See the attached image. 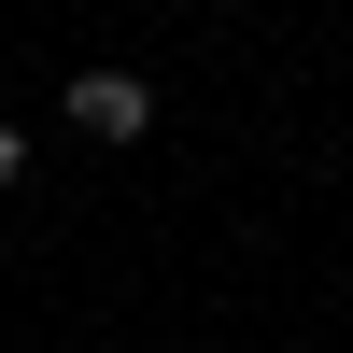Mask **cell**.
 Here are the masks:
<instances>
[{
  "label": "cell",
  "mask_w": 353,
  "mask_h": 353,
  "mask_svg": "<svg viewBox=\"0 0 353 353\" xmlns=\"http://www.w3.org/2000/svg\"><path fill=\"white\" fill-rule=\"evenodd\" d=\"M57 113H71L85 141H141V128H156V85H141V71H71Z\"/></svg>",
  "instance_id": "obj_1"
},
{
  "label": "cell",
  "mask_w": 353,
  "mask_h": 353,
  "mask_svg": "<svg viewBox=\"0 0 353 353\" xmlns=\"http://www.w3.org/2000/svg\"><path fill=\"white\" fill-rule=\"evenodd\" d=\"M0 184H28V128H14V113H0Z\"/></svg>",
  "instance_id": "obj_2"
}]
</instances>
